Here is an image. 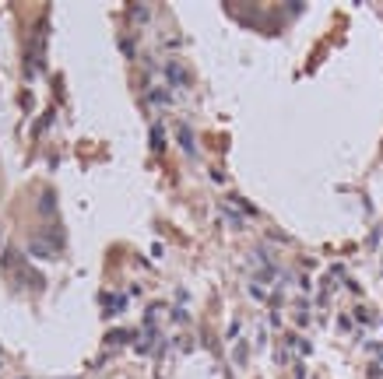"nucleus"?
<instances>
[{
  "instance_id": "obj_1",
  "label": "nucleus",
  "mask_w": 383,
  "mask_h": 379,
  "mask_svg": "<svg viewBox=\"0 0 383 379\" xmlns=\"http://www.w3.org/2000/svg\"><path fill=\"white\" fill-rule=\"evenodd\" d=\"M166 78H169L176 88H190V74L183 70L180 60H169V64H166Z\"/></svg>"
},
{
  "instance_id": "obj_2",
  "label": "nucleus",
  "mask_w": 383,
  "mask_h": 379,
  "mask_svg": "<svg viewBox=\"0 0 383 379\" xmlns=\"http://www.w3.org/2000/svg\"><path fill=\"white\" fill-rule=\"evenodd\" d=\"M176 137H180V148L186 151V155H194V151H197V148H194V133H190V127H186V123H180V127H176Z\"/></svg>"
},
{
  "instance_id": "obj_3",
  "label": "nucleus",
  "mask_w": 383,
  "mask_h": 379,
  "mask_svg": "<svg viewBox=\"0 0 383 379\" xmlns=\"http://www.w3.org/2000/svg\"><path fill=\"white\" fill-rule=\"evenodd\" d=\"M162 144H166V133H162V127L155 123V127H151V148H155V151H162Z\"/></svg>"
},
{
  "instance_id": "obj_4",
  "label": "nucleus",
  "mask_w": 383,
  "mask_h": 379,
  "mask_svg": "<svg viewBox=\"0 0 383 379\" xmlns=\"http://www.w3.org/2000/svg\"><path fill=\"white\" fill-rule=\"evenodd\" d=\"M151 102H158V105H166V102H172V95L169 92H162V88H151V95H148Z\"/></svg>"
},
{
  "instance_id": "obj_5",
  "label": "nucleus",
  "mask_w": 383,
  "mask_h": 379,
  "mask_svg": "<svg viewBox=\"0 0 383 379\" xmlns=\"http://www.w3.org/2000/svg\"><path fill=\"white\" fill-rule=\"evenodd\" d=\"M296 320H299V323H309V313H306V306H296Z\"/></svg>"
},
{
  "instance_id": "obj_6",
  "label": "nucleus",
  "mask_w": 383,
  "mask_h": 379,
  "mask_svg": "<svg viewBox=\"0 0 383 379\" xmlns=\"http://www.w3.org/2000/svg\"><path fill=\"white\" fill-rule=\"evenodd\" d=\"M32 253H35V256H53L46 246H42V242H35V246H32Z\"/></svg>"
},
{
  "instance_id": "obj_7",
  "label": "nucleus",
  "mask_w": 383,
  "mask_h": 379,
  "mask_svg": "<svg viewBox=\"0 0 383 379\" xmlns=\"http://www.w3.org/2000/svg\"><path fill=\"white\" fill-rule=\"evenodd\" d=\"M235 362H239V365L246 362V344H239V347H235Z\"/></svg>"
},
{
  "instance_id": "obj_8",
  "label": "nucleus",
  "mask_w": 383,
  "mask_h": 379,
  "mask_svg": "<svg viewBox=\"0 0 383 379\" xmlns=\"http://www.w3.org/2000/svg\"><path fill=\"white\" fill-rule=\"evenodd\" d=\"M373 351H376V355H380V358H383V344H373Z\"/></svg>"
}]
</instances>
